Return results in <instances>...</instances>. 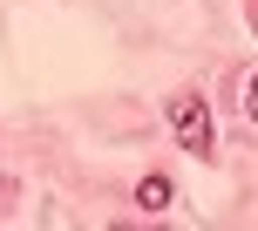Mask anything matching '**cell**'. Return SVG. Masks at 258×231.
<instances>
[{
  "label": "cell",
  "mask_w": 258,
  "mask_h": 231,
  "mask_svg": "<svg viewBox=\"0 0 258 231\" xmlns=\"http://www.w3.org/2000/svg\"><path fill=\"white\" fill-rule=\"evenodd\" d=\"M170 129H177V143L190 156H211L218 150V129H211V109L197 102V95H170Z\"/></svg>",
  "instance_id": "6da1fadb"
},
{
  "label": "cell",
  "mask_w": 258,
  "mask_h": 231,
  "mask_svg": "<svg viewBox=\"0 0 258 231\" xmlns=\"http://www.w3.org/2000/svg\"><path fill=\"white\" fill-rule=\"evenodd\" d=\"M170 197H177L170 177H143V184H136V204H143V211H170Z\"/></svg>",
  "instance_id": "7a4b0ae2"
},
{
  "label": "cell",
  "mask_w": 258,
  "mask_h": 231,
  "mask_svg": "<svg viewBox=\"0 0 258 231\" xmlns=\"http://www.w3.org/2000/svg\"><path fill=\"white\" fill-rule=\"evenodd\" d=\"M245 116H258V68L245 75Z\"/></svg>",
  "instance_id": "3957f363"
},
{
  "label": "cell",
  "mask_w": 258,
  "mask_h": 231,
  "mask_svg": "<svg viewBox=\"0 0 258 231\" xmlns=\"http://www.w3.org/2000/svg\"><path fill=\"white\" fill-rule=\"evenodd\" d=\"M7 191H14V184H7V177H0V204H7Z\"/></svg>",
  "instance_id": "277c9868"
},
{
  "label": "cell",
  "mask_w": 258,
  "mask_h": 231,
  "mask_svg": "<svg viewBox=\"0 0 258 231\" xmlns=\"http://www.w3.org/2000/svg\"><path fill=\"white\" fill-rule=\"evenodd\" d=\"M251 21H258V0H251Z\"/></svg>",
  "instance_id": "5b68a950"
}]
</instances>
